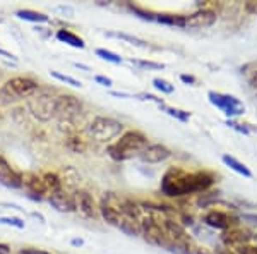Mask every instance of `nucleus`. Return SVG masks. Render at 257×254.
<instances>
[{"label":"nucleus","instance_id":"obj_1","mask_svg":"<svg viewBox=\"0 0 257 254\" xmlns=\"http://www.w3.org/2000/svg\"><path fill=\"white\" fill-rule=\"evenodd\" d=\"M214 184V176L211 172H185L182 168L172 166L161 181V191L163 194L178 198V196H189L194 193L209 189Z\"/></svg>","mask_w":257,"mask_h":254},{"label":"nucleus","instance_id":"obj_2","mask_svg":"<svg viewBox=\"0 0 257 254\" xmlns=\"http://www.w3.org/2000/svg\"><path fill=\"white\" fill-rule=\"evenodd\" d=\"M99 215L103 216V220L106 223L120 228L127 235H139L143 232L141 230V223L132 218V216H128L125 208H123L122 198H118V196H105L101 205H99Z\"/></svg>","mask_w":257,"mask_h":254},{"label":"nucleus","instance_id":"obj_3","mask_svg":"<svg viewBox=\"0 0 257 254\" xmlns=\"http://www.w3.org/2000/svg\"><path fill=\"white\" fill-rule=\"evenodd\" d=\"M148 137L139 131H127L108 146V155L117 161H125L134 156H141L148 148Z\"/></svg>","mask_w":257,"mask_h":254},{"label":"nucleus","instance_id":"obj_4","mask_svg":"<svg viewBox=\"0 0 257 254\" xmlns=\"http://www.w3.org/2000/svg\"><path fill=\"white\" fill-rule=\"evenodd\" d=\"M40 86L35 79L30 77H12L0 90V98L6 102H18V100H30L33 95L38 93Z\"/></svg>","mask_w":257,"mask_h":254},{"label":"nucleus","instance_id":"obj_5","mask_svg":"<svg viewBox=\"0 0 257 254\" xmlns=\"http://www.w3.org/2000/svg\"><path fill=\"white\" fill-rule=\"evenodd\" d=\"M28 107H30L31 114L38 120H50L57 115V108H59V97H53L48 90L38 91L28 100Z\"/></svg>","mask_w":257,"mask_h":254},{"label":"nucleus","instance_id":"obj_6","mask_svg":"<svg viewBox=\"0 0 257 254\" xmlns=\"http://www.w3.org/2000/svg\"><path fill=\"white\" fill-rule=\"evenodd\" d=\"M88 131L93 136V139L99 141V143H108L123 134V124L111 117H96L89 124Z\"/></svg>","mask_w":257,"mask_h":254},{"label":"nucleus","instance_id":"obj_7","mask_svg":"<svg viewBox=\"0 0 257 254\" xmlns=\"http://www.w3.org/2000/svg\"><path fill=\"white\" fill-rule=\"evenodd\" d=\"M208 97H209V102L213 103L214 107L225 112L226 117H237V115H242L243 112H245L243 103L240 102L238 98L231 97V95H223V93H216V91H209Z\"/></svg>","mask_w":257,"mask_h":254},{"label":"nucleus","instance_id":"obj_8","mask_svg":"<svg viewBox=\"0 0 257 254\" xmlns=\"http://www.w3.org/2000/svg\"><path fill=\"white\" fill-rule=\"evenodd\" d=\"M204 222L213 228H218V230H228V228H233L237 222H235L233 216H230L225 211H219V210H214V211H209L208 215L204 216Z\"/></svg>","mask_w":257,"mask_h":254},{"label":"nucleus","instance_id":"obj_9","mask_svg":"<svg viewBox=\"0 0 257 254\" xmlns=\"http://www.w3.org/2000/svg\"><path fill=\"white\" fill-rule=\"evenodd\" d=\"M48 201L53 208H57L59 211H76L77 205H76V196L64 193V191H55L48 196Z\"/></svg>","mask_w":257,"mask_h":254},{"label":"nucleus","instance_id":"obj_10","mask_svg":"<svg viewBox=\"0 0 257 254\" xmlns=\"http://www.w3.org/2000/svg\"><path fill=\"white\" fill-rule=\"evenodd\" d=\"M81 102L76 97H70V95H65V97H59V108H57V115L64 119H74L77 114L81 112Z\"/></svg>","mask_w":257,"mask_h":254},{"label":"nucleus","instance_id":"obj_11","mask_svg":"<svg viewBox=\"0 0 257 254\" xmlns=\"http://www.w3.org/2000/svg\"><path fill=\"white\" fill-rule=\"evenodd\" d=\"M0 182L7 187L23 186V176L16 172V170L7 163V160L4 156H0Z\"/></svg>","mask_w":257,"mask_h":254},{"label":"nucleus","instance_id":"obj_12","mask_svg":"<svg viewBox=\"0 0 257 254\" xmlns=\"http://www.w3.org/2000/svg\"><path fill=\"white\" fill-rule=\"evenodd\" d=\"M76 205H77V210H79L82 215L89 216V218H94V216H98L99 213V206H96L94 198L89 193H86V191L76 193Z\"/></svg>","mask_w":257,"mask_h":254},{"label":"nucleus","instance_id":"obj_13","mask_svg":"<svg viewBox=\"0 0 257 254\" xmlns=\"http://www.w3.org/2000/svg\"><path fill=\"white\" fill-rule=\"evenodd\" d=\"M170 155H172V151L163 144H148V148L141 155V160L146 161V163H160V161H165L167 158H170Z\"/></svg>","mask_w":257,"mask_h":254},{"label":"nucleus","instance_id":"obj_14","mask_svg":"<svg viewBox=\"0 0 257 254\" xmlns=\"http://www.w3.org/2000/svg\"><path fill=\"white\" fill-rule=\"evenodd\" d=\"M216 21V12L213 11H199L196 14L185 18V26H192V28H208Z\"/></svg>","mask_w":257,"mask_h":254},{"label":"nucleus","instance_id":"obj_15","mask_svg":"<svg viewBox=\"0 0 257 254\" xmlns=\"http://www.w3.org/2000/svg\"><path fill=\"white\" fill-rule=\"evenodd\" d=\"M23 186H26L28 189L31 191L33 194L36 196H45V194H50L47 184H45L43 177H38L36 174H24L23 176Z\"/></svg>","mask_w":257,"mask_h":254},{"label":"nucleus","instance_id":"obj_16","mask_svg":"<svg viewBox=\"0 0 257 254\" xmlns=\"http://www.w3.org/2000/svg\"><path fill=\"white\" fill-rule=\"evenodd\" d=\"M223 240H225L226 245L230 247H242V245H247V242L250 240V235L245 234L242 230H230V232H225L223 234Z\"/></svg>","mask_w":257,"mask_h":254},{"label":"nucleus","instance_id":"obj_17","mask_svg":"<svg viewBox=\"0 0 257 254\" xmlns=\"http://www.w3.org/2000/svg\"><path fill=\"white\" fill-rule=\"evenodd\" d=\"M223 163H225L226 166H230L231 170H235L237 174H240V176H243V177H247V179H250V177H252V172L248 170V166L243 165L242 161H238L235 156H231V155H223Z\"/></svg>","mask_w":257,"mask_h":254},{"label":"nucleus","instance_id":"obj_18","mask_svg":"<svg viewBox=\"0 0 257 254\" xmlns=\"http://www.w3.org/2000/svg\"><path fill=\"white\" fill-rule=\"evenodd\" d=\"M57 38H59L60 41H64V43L70 45V47H74V48H84L86 47L84 41H82L79 36L67 31V30H60L59 33H57Z\"/></svg>","mask_w":257,"mask_h":254},{"label":"nucleus","instance_id":"obj_19","mask_svg":"<svg viewBox=\"0 0 257 254\" xmlns=\"http://www.w3.org/2000/svg\"><path fill=\"white\" fill-rule=\"evenodd\" d=\"M18 16H19L21 19L33 21V23H45V21H48V18L45 14H40V12H35V11H28V9L19 11Z\"/></svg>","mask_w":257,"mask_h":254},{"label":"nucleus","instance_id":"obj_20","mask_svg":"<svg viewBox=\"0 0 257 254\" xmlns=\"http://www.w3.org/2000/svg\"><path fill=\"white\" fill-rule=\"evenodd\" d=\"M43 181H45V184H47V187H48L50 194L55 193V191H60L62 189V181L59 179V176H57V174H45Z\"/></svg>","mask_w":257,"mask_h":254},{"label":"nucleus","instance_id":"obj_21","mask_svg":"<svg viewBox=\"0 0 257 254\" xmlns=\"http://www.w3.org/2000/svg\"><path fill=\"white\" fill-rule=\"evenodd\" d=\"M96 55L101 57L103 60L111 62V64H120V62H122V57L117 55V53H113V52H110V50H105V48H98Z\"/></svg>","mask_w":257,"mask_h":254},{"label":"nucleus","instance_id":"obj_22","mask_svg":"<svg viewBox=\"0 0 257 254\" xmlns=\"http://www.w3.org/2000/svg\"><path fill=\"white\" fill-rule=\"evenodd\" d=\"M163 108L165 112H167L168 115H172V117H175L178 120H182V122H187L189 120V112H184V110H178V108H173V107H165V105H160Z\"/></svg>","mask_w":257,"mask_h":254},{"label":"nucleus","instance_id":"obj_23","mask_svg":"<svg viewBox=\"0 0 257 254\" xmlns=\"http://www.w3.org/2000/svg\"><path fill=\"white\" fill-rule=\"evenodd\" d=\"M153 84H155L156 90H160L161 93H167V95L173 93V90H175L172 84H170V82L165 81V79H155V81H153Z\"/></svg>","mask_w":257,"mask_h":254},{"label":"nucleus","instance_id":"obj_24","mask_svg":"<svg viewBox=\"0 0 257 254\" xmlns=\"http://www.w3.org/2000/svg\"><path fill=\"white\" fill-rule=\"evenodd\" d=\"M52 76L57 77V79H60V81H64V82H69V84L76 86V88H81V81H77V79H74V77L64 76V74H60V72H52Z\"/></svg>","mask_w":257,"mask_h":254},{"label":"nucleus","instance_id":"obj_25","mask_svg":"<svg viewBox=\"0 0 257 254\" xmlns=\"http://www.w3.org/2000/svg\"><path fill=\"white\" fill-rule=\"evenodd\" d=\"M113 36H118V38H122V40L131 41L132 45H138V47H146L144 41H141L139 38H134V36H128V35H125V33H113Z\"/></svg>","mask_w":257,"mask_h":254},{"label":"nucleus","instance_id":"obj_26","mask_svg":"<svg viewBox=\"0 0 257 254\" xmlns=\"http://www.w3.org/2000/svg\"><path fill=\"white\" fill-rule=\"evenodd\" d=\"M138 65H141V67H148V69H163L165 65L163 64H156V62H146V60H141V62H136Z\"/></svg>","mask_w":257,"mask_h":254},{"label":"nucleus","instance_id":"obj_27","mask_svg":"<svg viewBox=\"0 0 257 254\" xmlns=\"http://www.w3.org/2000/svg\"><path fill=\"white\" fill-rule=\"evenodd\" d=\"M238 254H257V245H242L237 249Z\"/></svg>","mask_w":257,"mask_h":254},{"label":"nucleus","instance_id":"obj_28","mask_svg":"<svg viewBox=\"0 0 257 254\" xmlns=\"http://www.w3.org/2000/svg\"><path fill=\"white\" fill-rule=\"evenodd\" d=\"M0 222H2V223H9V225H16L18 228L24 227V225L21 223V220H16V218H0Z\"/></svg>","mask_w":257,"mask_h":254},{"label":"nucleus","instance_id":"obj_29","mask_svg":"<svg viewBox=\"0 0 257 254\" xmlns=\"http://www.w3.org/2000/svg\"><path fill=\"white\" fill-rule=\"evenodd\" d=\"M228 126H230L231 129H237L238 132H243V134H248V131L245 127H240V124H237V122H233V120H228Z\"/></svg>","mask_w":257,"mask_h":254},{"label":"nucleus","instance_id":"obj_30","mask_svg":"<svg viewBox=\"0 0 257 254\" xmlns=\"http://www.w3.org/2000/svg\"><path fill=\"white\" fill-rule=\"evenodd\" d=\"M94 81L101 82L103 86H111V79L110 77H105V76H94Z\"/></svg>","mask_w":257,"mask_h":254},{"label":"nucleus","instance_id":"obj_31","mask_svg":"<svg viewBox=\"0 0 257 254\" xmlns=\"http://www.w3.org/2000/svg\"><path fill=\"white\" fill-rule=\"evenodd\" d=\"M180 79L184 82H187V84H196V77H194V76H187V74H182Z\"/></svg>","mask_w":257,"mask_h":254},{"label":"nucleus","instance_id":"obj_32","mask_svg":"<svg viewBox=\"0 0 257 254\" xmlns=\"http://www.w3.org/2000/svg\"><path fill=\"white\" fill-rule=\"evenodd\" d=\"M19 254H48V252H43V251H36V249H24V251H21Z\"/></svg>","mask_w":257,"mask_h":254},{"label":"nucleus","instance_id":"obj_33","mask_svg":"<svg viewBox=\"0 0 257 254\" xmlns=\"http://www.w3.org/2000/svg\"><path fill=\"white\" fill-rule=\"evenodd\" d=\"M9 245H6V244H0V254H9Z\"/></svg>","mask_w":257,"mask_h":254},{"label":"nucleus","instance_id":"obj_34","mask_svg":"<svg viewBox=\"0 0 257 254\" xmlns=\"http://www.w3.org/2000/svg\"><path fill=\"white\" fill-rule=\"evenodd\" d=\"M0 53H2V55H6V57H14V55H11V53H7V52H4V50H0Z\"/></svg>","mask_w":257,"mask_h":254},{"label":"nucleus","instance_id":"obj_35","mask_svg":"<svg viewBox=\"0 0 257 254\" xmlns=\"http://www.w3.org/2000/svg\"><path fill=\"white\" fill-rule=\"evenodd\" d=\"M219 254H230V252H225V251H223V252H219Z\"/></svg>","mask_w":257,"mask_h":254}]
</instances>
